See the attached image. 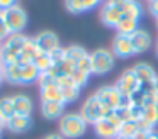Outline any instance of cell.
<instances>
[{"label": "cell", "instance_id": "1", "mask_svg": "<svg viewBox=\"0 0 158 139\" xmlns=\"http://www.w3.org/2000/svg\"><path fill=\"white\" fill-rule=\"evenodd\" d=\"M27 39L29 37L24 36V34H10L5 41H2V46H0V66L17 63V56L21 54Z\"/></svg>", "mask_w": 158, "mask_h": 139}, {"label": "cell", "instance_id": "2", "mask_svg": "<svg viewBox=\"0 0 158 139\" xmlns=\"http://www.w3.org/2000/svg\"><path fill=\"white\" fill-rule=\"evenodd\" d=\"M87 122L80 114H65L60 119V134L65 139H78L87 132Z\"/></svg>", "mask_w": 158, "mask_h": 139}, {"label": "cell", "instance_id": "3", "mask_svg": "<svg viewBox=\"0 0 158 139\" xmlns=\"http://www.w3.org/2000/svg\"><path fill=\"white\" fill-rule=\"evenodd\" d=\"M110 112H112V108L104 105V104H100L95 95H90V97L82 104V108H80V115L85 119L87 124H92V125L95 124L97 121H100L102 117H107Z\"/></svg>", "mask_w": 158, "mask_h": 139}, {"label": "cell", "instance_id": "4", "mask_svg": "<svg viewBox=\"0 0 158 139\" xmlns=\"http://www.w3.org/2000/svg\"><path fill=\"white\" fill-rule=\"evenodd\" d=\"M2 17L5 20L9 34H22V31L27 27V14L19 5H14L7 10H2Z\"/></svg>", "mask_w": 158, "mask_h": 139}, {"label": "cell", "instance_id": "5", "mask_svg": "<svg viewBox=\"0 0 158 139\" xmlns=\"http://www.w3.org/2000/svg\"><path fill=\"white\" fill-rule=\"evenodd\" d=\"M114 53L109 49H95L90 53V63H92V75H107L114 68Z\"/></svg>", "mask_w": 158, "mask_h": 139}, {"label": "cell", "instance_id": "6", "mask_svg": "<svg viewBox=\"0 0 158 139\" xmlns=\"http://www.w3.org/2000/svg\"><path fill=\"white\" fill-rule=\"evenodd\" d=\"M94 95L99 98L100 104L110 107L112 110H114V108H117V107H121V105H129V98L124 97V95L116 88V85H114V87H109V85L100 87Z\"/></svg>", "mask_w": 158, "mask_h": 139}, {"label": "cell", "instance_id": "7", "mask_svg": "<svg viewBox=\"0 0 158 139\" xmlns=\"http://www.w3.org/2000/svg\"><path fill=\"white\" fill-rule=\"evenodd\" d=\"M121 17H123V10L116 3V0H106L100 9V20L106 24L107 27H114L116 29L119 24Z\"/></svg>", "mask_w": 158, "mask_h": 139}, {"label": "cell", "instance_id": "8", "mask_svg": "<svg viewBox=\"0 0 158 139\" xmlns=\"http://www.w3.org/2000/svg\"><path fill=\"white\" fill-rule=\"evenodd\" d=\"M141 87H143V85L139 83V80H138L136 75L133 73V70H126L119 76V80L116 81V88L124 95V97H131V95L136 90H139Z\"/></svg>", "mask_w": 158, "mask_h": 139}, {"label": "cell", "instance_id": "9", "mask_svg": "<svg viewBox=\"0 0 158 139\" xmlns=\"http://www.w3.org/2000/svg\"><path fill=\"white\" fill-rule=\"evenodd\" d=\"M56 83H58L60 90H61L63 104H72V102L78 100L80 90H82V88L77 87V85L72 81V78H70L68 75H65V76H60L58 80H56Z\"/></svg>", "mask_w": 158, "mask_h": 139}, {"label": "cell", "instance_id": "10", "mask_svg": "<svg viewBox=\"0 0 158 139\" xmlns=\"http://www.w3.org/2000/svg\"><path fill=\"white\" fill-rule=\"evenodd\" d=\"M112 53L114 56L117 58H131L134 53V47H133V41H131V36H124V34H117L112 41Z\"/></svg>", "mask_w": 158, "mask_h": 139}, {"label": "cell", "instance_id": "11", "mask_svg": "<svg viewBox=\"0 0 158 139\" xmlns=\"http://www.w3.org/2000/svg\"><path fill=\"white\" fill-rule=\"evenodd\" d=\"M34 41H36L38 49L43 51V53H53V51H56L60 47L58 36L55 32H51V31H43V32H39L34 37Z\"/></svg>", "mask_w": 158, "mask_h": 139}, {"label": "cell", "instance_id": "12", "mask_svg": "<svg viewBox=\"0 0 158 139\" xmlns=\"http://www.w3.org/2000/svg\"><path fill=\"white\" fill-rule=\"evenodd\" d=\"M94 131L99 139H119V127H116L106 117H102L94 124Z\"/></svg>", "mask_w": 158, "mask_h": 139}, {"label": "cell", "instance_id": "13", "mask_svg": "<svg viewBox=\"0 0 158 139\" xmlns=\"http://www.w3.org/2000/svg\"><path fill=\"white\" fill-rule=\"evenodd\" d=\"M131 70H133L134 75H136V78L139 80L141 85H151L158 76L156 71H155V68L151 66V64H148V63H143V61L136 63Z\"/></svg>", "mask_w": 158, "mask_h": 139}, {"label": "cell", "instance_id": "14", "mask_svg": "<svg viewBox=\"0 0 158 139\" xmlns=\"http://www.w3.org/2000/svg\"><path fill=\"white\" fill-rule=\"evenodd\" d=\"M32 127V119L31 115H19L15 114L14 117H10L7 121V129L12 134H24Z\"/></svg>", "mask_w": 158, "mask_h": 139}, {"label": "cell", "instance_id": "15", "mask_svg": "<svg viewBox=\"0 0 158 139\" xmlns=\"http://www.w3.org/2000/svg\"><path fill=\"white\" fill-rule=\"evenodd\" d=\"M131 41H133V47H134V53L141 54L144 51H148L153 44V39H151L150 32L144 29H138L136 32L131 36Z\"/></svg>", "mask_w": 158, "mask_h": 139}, {"label": "cell", "instance_id": "16", "mask_svg": "<svg viewBox=\"0 0 158 139\" xmlns=\"http://www.w3.org/2000/svg\"><path fill=\"white\" fill-rule=\"evenodd\" d=\"M41 115L48 121L61 119L65 115V104L63 102H41Z\"/></svg>", "mask_w": 158, "mask_h": 139}, {"label": "cell", "instance_id": "17", "mask_svg": "<svg viewBox=\"0 0 158 139\" xmlns=\"http://www.w3.org/2000/svg\"><path fill=\"white\" fill-rule=\"evenodd\" d=\"M116 3L121 7L124 17H131V19L139 20L143 15V7L138 0H116Z\"/></svg>", "mask_w": 158, "mask_h": 139}, {"label": "cell", "instance_id": "18", "mask_svg": "<svg viewBox=\"0 0 158 139\" xmlns=\"http://www.w3.org/2000/svg\"><path fill=\"white\" fill-rule=\"evenodd\" d=\"M38 46H36V41L34 37H29L27 43L24 44V47H22L21 54L17 56V64H21V66H24V64H29L32 63V59H34L36 53H38Z\"/></svg>", "mask_w": 158, "mask_h": 139}, {"label": "cell", "instance_id": "19", "mask_svg": "<svg viewBox=\"0 0 158 139\" xmlns=\"http://www.w3.org/2000/svg\"><path fill=\"white\" fill-rule=\"evenodd\" d=\"M12 98H14L15 114H19V115H31L32 114L34 105H32L31 97H27V95H24V93H17V95H14Z\"/></svg>", "mask_w": 158, "mask_h": 139}, {"label": "cell", "instance_id": "20", "mask_svg": "<svg viewBox=\"0 0 158 139\" xmlns=\"http://www.w3.org/2000/svg\"><path fill=\"white\" fill-rule=\"evenodd\" d=\"M39 97H41V102H63L61 90H60L58 83L41 87L39 88Z\"/></svg>", "mask_w": 158, "mask_h": 139}, {"label": "cell", "instance_id": "21", "mask_svg": "<svg viewBox=\"0 0 158 139\" xmlns=\"http://www.w3.org/2000/svg\"><path fill=\"white\" fill-rule=\"evenodd\" d=\"M138 22L139 20L136 19H131V17H121L119 24H117L116 31L117 34H124V36H133L134 32H136L138 29H139V26H138Z\"/></svg>", "mask_w": 158, "mask_h": 139}, {"label": "cell", "instance_id": "22", "mask_svg": "<svg viewBox=\"0 0 158 139\" xmlns=\"http://www.w3.org/2000/svg\"><path fill=\"white\" fill-rule=\"evenodd\" d=\"M41 75V71L34 66L32 63L29 64H24L22 66V73H21V85H31V83H36Z\"/></svg>", "mask_w": 158, "mask_h": 139}, {"label": "cell", "instance_id": "23", "mask_svg": "<svg viewBox=\"0 0 158 139\" xmlns=\"http://www.w3.org/2000/svg\"><path fill=\"white\" fill-rule=\"evenodd\" d=\"M21 73H22V66L17 63L4 66V76H5V80L12 85H21Z\"/></svg>", "mask_w": 158, "mask_h": 139}, {"label": "cell", "instance_id": "24", "mask_svg": "<svg viewBox=\"0 0 158 139\" xmlns=\"http://www.w3.org/2000/svg\"><path fill=\"white\" fill-rule=\"evenodd\" d=\"M32 64H34V66L41 71V73L49 71L53 68L51 54H49V53H43V51H38V53H36V56H34V59H32Z\"/></svg>", "mask_w": 158, "mask_h": 139}, {"label": "cell", "instance_id": "25", "mask_svg": "<svg viewBox=\"0 0 158 139\" xmlns=\"http://www.w3.org/2000/svg\"><path fill=\"white\" fill-rule=\"evenodd\" d=\"M0 115L9 121L10 117L15 115V107H14V98L12 97H2L0 98Z\"/></svg>", "mask_w": 158, "mask_h": 139}, {"label": "cell", "instance_id": "26", "mask_svg": "<svg viewBox=\"0 0 158 139\" xmlns=\"http://www.w3.org/2000/svg\"><path fill=\"white\" fill-rule=\"evenodd\" d=\"M65 54H66V59H70V61H73V63H78L80 59H83V58L87 56V51L83 49L82 46H77V44H73V46H68V47H65Z\"/></svg>", "mask_w": 158, "mask_h": 139}, {"label": "cell", "instance_id": "27", "mask_svg": "<svg viewBox=\"0 0 158 139\" xmlns=\"http://www.w3.org/2000/svg\"><path fill=\"white\" fill-rule=\"evenodd\" d=\"M143 121H146L151 127H156L158 125V105H148L143 107Z\"/></svg>", "mask_w": 158, "mask_h": 139}, {"label": "cell", "instance_id": "28", "mask_svg": "<svg viewBox=\"0 0 158 139\" xmlns=\"http://www.w3.org/2000/svg\"><path fill=\"white\" fill-rule=\"evenodd\" d=\"M136 132H138V125H136V122H133V121L123 122V124L119 125V137H134Z\"/></svg>", "mask_w": 158, "mask_h": 139}, {"label": "cell", "instance_id": "29", "mask_svg": "<svg viewBox=\"0 0 158 139\" xmlns=\"http://www.w3.org/2000/svg\"><path fill=\"white\" fill-rule=\"evenodd\" d=\"M89 76L90 75H87V73H83V71H80L78 68H75V70L70 73V78H72V81L77 85L78 88H83L87 83H89Z\"/></svg>", "mask_w": 158, "mask_h": 139}, {"label": "cell", "instance_id": "30", "mask_svg": "<svg viewBox=\"0 0 158 139\" xmlns=\"http://www.w3.org/2000/svg\"><path fill=\"white\" fill-rule=\"evenodd\" d=\"M65 7L68 12L72 14H82L85 12V5H83V0H65Z\"/></svg>", "mask_w": 158, "mask_h": 139}, {"label": "cell", "instance_id": "31", "mask_svg": "<svg viewBox=\"0 0 158 139\" xmlns=\"http://www.w3.org/2000/svg\"><path fill=\"white\" fill-rule=\"evenodd\" d=\"M77 68H78L80 71H83V73H87V75H92V63H90V54H87L83 59H80L78 63H77Z\"/></svg>", "mask_w": 158, "mask_h": 139}, {"label": "cell", "instance_id": "32", "mask_svg": "<svg viewBox=\"0 0 158 139\" xmlns=\"http://www.w3.org/2000/svg\"><path fill=\"white\" fill-rule=\"evenodd\" d=\"M9 36H10V34H9V29H7V26H5V20H4V17H2V12H0V43L5 41Z\"/></svg>", "mask_w": 158, "mask_h": 139}, {"label": "cell", "instance_id": "33", "mask_svg": "<svg viewBox=\"0 0 158 139\" xmlns=\"http://www.w3.org/2000/svg\"><path fill=\"white\" fill-rule=\"evenodd\" d=\"M14 5H17V0H0V12L10 9V7H14Z\"/></svg>", "mask_w": 158, "mask_h": 139}, {"label": "cell", "instance_id": "34", "mask_svg": "<svg viewBox=\"0 0 158 139\" xmlns=\"http://www.w3.org/2000/svg\"><path fill=\"white\" fill-rule=\"evenodd\" d=\"M148 9H150V14L153 17H158V0H151Z\"/></svg>", "mask_w": 158, "mask_h": 139}, {"label": "cell", "instance_id": "35", "mask_svg": "<svg viewBox=\"0 0 158 139\" xmlns=\"http://www.w3.org/2000/svg\"><path fill=\"white\" fill-rule=\"evenodd\" d=\"M102 0H83V5H85V10H90L94 7H97Z\"/></svg>", "mask_w": 158, "mask_h": 139}, {"label": "cell", "instance_id": "36", "mask_svg": "<svg viewBox=\"0 0 158 139\" xmlns=\"http://www.w3.org/2000/svg\"><path fill=\"white\" fill-rule=\"evenodd\" d=\"M148 134H150V132H146V131H138L133 139H148Z\"/></svg>", "mask_w": 158, "mask_h": 139}, {"label": "cell", "instance_id": "37", "mask_svg": "<svg viewBox=\"0 0 158 139\" xmlns=\"http://www.w3.org/2000/svg\"><path fill=\"white\" fill-rule=\"evenodd\" d=\"M4 129H7V121H5L2 115H0V132L4 131Z\"/></svg>", "mask_w": 158, "mask_h": 139}, {"label": "cell", "instance_id": "38", "mask_svg": "<svg viewBox=\"0 0 158 139\" xmlns=\"http://www.w3.org/2000/svg\"><path fill=\"white\" fill-rule=\"evenodd\" d=\"M44 139H65V137H63V136L58 132V134H48Z\"/></svg>", "mask_w": 158, "mask_h": 139}, {"label": "cell", "instance_id": "39", "mask_svg": "<svg viewBox=\"0 0 158 139\" xmlns=\"http://www.w3.org/2000/svg\"><path fill=\"white\" fill-rule=\"evenodd\" d=\"M148 139H158V132L155 131V129H153V131H150V134H148Z\"/></svg>", "mask_w": 158, "mask_h": 139}, {"label": "cell", "instance_id": "40", "mask_svg": "<svg viewBox=\"0 0 158 139\" xmlns=\"http://www.w3.org/2000/svg\"><path fill=\"white\" fill-rule=\"evenodd\" d=\"M5 80V76H4V66H0V85H2V81Z\"/></svg>", "mask_w": 158, "mask_h": 139}, {"label": "cell", "instance_id": "41", "mask_svg": "<svg viewBox=\"0 0 158 139\" xmlns=\"http://www.w3.org/2000/svg\"><path fill=\"white\" fill-rule=\"evenodd\" d=\"M155 53H156V58H158V43H156V47H155Z\"/></svg>", "mask_w": 158, "mask_h": 139}, {"label": "cell", "instance_id": "42", "mask_svg": "<svg viewBox=\"0 0 158 139\" xmlns=\"http://www.w3.org/2000/svg\"><path fill=\"white\" fill-rule=\"evenodd\" d=\"M119 139H133V137H119Z\"/></svg>", "mask_w": 158, "mask_h": 139}, {"label": "cell", "instance_id": "43", "mask_svg": "<svg viewBox=\"0 0 158 139\" xmlns=\"http://www.w3.org/2000/svg\"><path fill=\"white\" fill-rule=\"evenodd\" d=\"M156 27H158V17H156Z\"/></svg>", "mask_w": 158, "mask_h": 139}, {"label": "cell", "instance_id": "44", "mask_svg": "<svg viewBox=\"0 0 158 139\" xmlns=\"http://www.w3.org/2000/svg\"><path fill=\"white\" fill-rule=\"evenodd\" d=\"M0 46H2V43H0Z\"/></svg>", "mask_w": 158, "mask_h": 139}, {"label": "cell", "instance_id": "45", "mask_svg": "<svg viewBox=\"0 0 158 139\" xmlns=\"http://www.w3.org/2000/svg\"><path fill=\"white\" fill-rule=\"evenodd\" d=\"M148 2H151V0H148Z\"/></svg>", "mask_w": 158, "mask_h": 139}]
</instances>
